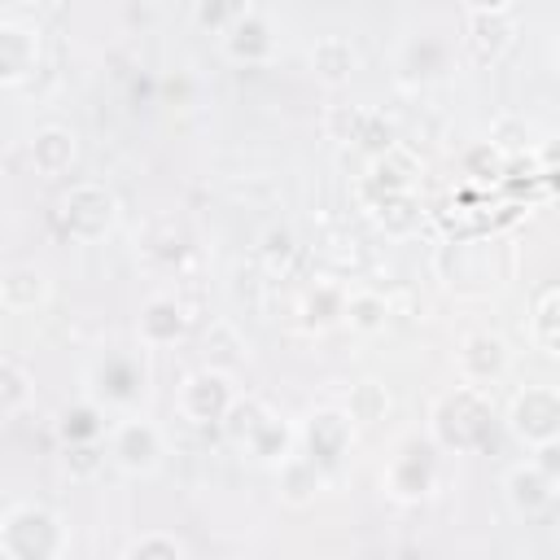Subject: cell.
Returning <instances> with one entry per match:
<instances>
[{"instance_id":"7402d4cb","label":"cell","mask_w":560,"mask_h":560,"mask_svg":"<svg viewBox=\"0 0 560 560\" xmlns=\"http://www.w3.org/2000/svg\"><path fill=\"white\" fill-rule=\"evenodd\" d=\"M341 319H346L354 332H381L385 319H389V302H385L381 293H372V289H359V293H350V298L341 302Z\"/></svg>"},{"instance_id":"484cf974","label":"cell","mask_w":560,"mask_h":560,"mask_svg":"<svg viewBox=\"0 0 560 560\" xmlns=\"http://www.w3.org/2000/svg\"><path fill=\"white\" fill-rule=\"evenodd\" d=\"M267 416H271V411H267V407H262L258 398H236V402L228 407V416H223L219 424H223L228 442H236V446H241V442H245V438H249V433H254V429H258V424H262Z\"/></svg>"},{"instance_id":"ffe728a7","label":"cell","mask_w":560,"mask_h":560,"mask_svg":"<svg viewBox=\"0 0 560 560\" xmlns=\"http://www.w3.org/2000/svg\"><path fill=\"white\" fill-rule=\"evenodd\" d=\"M319 486H324V468H315L306 455H289V459H280V490H284V499H289L293 508L311 503Z\"/></svg>"},{"instance_id":"ac0fdd59","label":"cell","mask_w":560,"mask_h":560,"mask_svg":"<svg viewBox=\"0 0 560 560\" xmlns=\"http://www.w3.org/2000/svg\"><path fill=\"white\" fill-rule=\"evenodd\" d=\"M188 328V315L175 298H149L144 311H140V341L144 346H171L179 341Z\"/></svg>"},{"instance_id":"f546056e","label":"cell","mask_w":560,"mask_h":560,"mask_svg":"<svg viewBox=\"0 0 560 560\" xmlns=\"http://www.w3.org/2000/svg\"><path fill=\"white\" fill-rule=\"evenodd\" d=\"M236 9H241V4H206V0H201V4H192V22H197L201 31H210V35H223L228 22L236 18Z\"/></svg>"},{"instance_id":"277c9868","label":"cell","mask_w":560,"mask_h":560,"mask_svg":"<svg viewBox=\"0 0 560 560\" xmlns=\"http://www.w3.org/2000/svg\"><path fill=\"white\" fill-rule=\"evenodd\" d=\"M508 429L525 446H551L560 438V398L551 385H525L508 407Z\"/></svg>"},{"instance_id":"d4e9b609","label":"cell","mask_w":560,"mask_h":560,"mask_svg":"<svg viewBox=\"0 0 560 560\" xmlns=\"http://www.w3.org/2000/svg\"><path fill=\"white\" fill-rule=\"evenodd\" d=\"M31 402V372L13 359H0V416H18Z\"/></svg>"},{"instance_id":"6da1fadb","label":"cell","mask_w":560,"mask_h":560,"mask_svg":"<svg viewBox=\"0 0 560 560\" xmlns=\"http://www.w3.org/2000/svg\"><path fill=\"white\" fill-rule=\"evenodd\" d=\"M66 529L52 512L22 503L0 516V556L4 560H61Z\"/></svg>"},{"instance_id":"8fae6325","label":"cell","mask_w":560,"mask_h":560,"mask_svg":"<svg viewBox=\"0 0 560 560\" xmlns=\"http://www.w3.org/2000/svg\"><path fill=\"white\" fill-rule=\"evenodd\" d=\"M350 438H354V424H350L346 411H337V407H319V411L306 420V429H302L306 459H311L315 468L337 464V459L350 451Z\"/></svg>"},{"instance_id":"4dcf8cb0","label":"cell","mask_w":560,"mask_h":560,"mask_svg":"<svg viewBox=\"0 0 560 560\" xmlns=\"http://www.w3.org/2000/svg\"><path fill=\"white\" fill-rule=\"evenodd\" d=\"M464 166H468V175H477V179H494V175H503V153H499L494 144H477V149H468Z\"/></svg>"},{"instance_id":"7a4b0ae2","label":"cell","mask_w":560,"mask_h":560,"mask_svg":"<svg viewBox=\"0 0 560 560\" xmlns=\"http://www.w3.org/2000/svg\"><path fill=\"white\" fill-rule=\"evenodd\" d=\"M433 438L446 451H472L490 438V402L472 385H455L433 407Z\"/></svg>"},{"instance_id":"e0dca14e","label":"cell","mask_w":560,"mask_h":560,"mask_svg":"<svg viewBox=\"0 0 560 560\" xmlns=\"http://www.w3.org/2000/svg\"><path fill=\"white\" fill-rule=\"evenodd\" d=\"M311 70H315V79H324L328 88H341V83H350V74L359 70V52H354V44H350L346 35H324V39H315V48H311Z\"/></svg>"},{"instance_id":"d6986e66","label":"cell","mask_w":560,"mask_h":560,"mask_svg":"<svg viewBox=\"0 0 560 560\" xmlns=\"http://www.w3.org/2000/svg\"><path fill=\"white\" fill-rule=\"evenodd\" d=\"M529 341L556 359L560 354V289L556 284H542L538 298H534V311H529Z\"/></svg>"},{"instance_id":"8992f818","label":"cell","mask_w":560,"mask_h":560,"mask_svg":"<svg viewBox=\"0 0 560 560\" xmlns=\"http://www.w3.org/2000/svg\"><path fill=\"white\" fill-rule=\"evenodd\" d=\"M109 455L122 472H136V477L153 472L162 464V429L153 420H140V416L118 420L109 429Z\"/></svg>"},{"instance_id":"603a6c76","label":"cell","mask_w":560,"mask_h":560,"mask_svg":"<svg viewBox=\"0 0 560 560\" xmlns=\"http://www.w3.org/2000/svg\"><path fill=\"white\" fill-rule=\"evenodd\" d=\"M341 411L350 424H376L389 411V389L381 381H359V385H350V398Z\"/></svg>"},{"instance_id":"30bf717a","label":"cell","mask_w":560,"mask_h":560,"mask_svg":"<svg viewBox=\"0 0 560 560\" xmlns=\"http://www.w3.org/2000/svg\"><path fill=\"white\" fill-rule=\"evenodd\" d=\"M508 363H512V350L499 332H468L464 346H459V376L472 389L494 385L508 372Z\"/></svg>"},{"instance_id":"ba28073f","label":"cell","mask_w":560,"mask_h":560,"mask_svg":"<svg viewBox=\"0 0 560 560\" xmlns=\"http://www.w3.org/2000/svg\"><path fill=\"white\" fill-rule=\"evenodd\" d=\"M223 52H228L232 61H241V66H262V61H271L276 35H271V22L262 18V9H254V4H241V9H236V18H232L228 31H223Z\"/></svg>"},{"instance_id":"83f0119b","label":"cell","mask_w":560,"mask_h":560,"mask_svg":"<svg viewBox=\"0 0 560 560\" xmlns=\"http://www.w3.org/2000/svg\"><path fill=\"white\" fill-rule=\"evenodd\" d=\"M341 289H328V284H319L311 298H306V324H332V319H341Z\"/></svg>"},{"instance_id":"f1b7e54d","label":"cell","mask_w":560,"mask_h":560,"mask_svg":"<svg viewBox=\"0 0 560 560\" xmlns=\"http://www.w3.org/2000/svg\"><path fill=\"white\" fill-rule=\"evenodd\" d=\"M127 560H184V547H179L175 538H166V534H144V538L131 547Z\"/></svg>"},{"instance_id":"9a60e30c","label":"cell","mask_w":560,"mask_h":560,"mask_svg":"<svg viewBox=\"0 0 560 560\" xmlns=\"http://www.w3.org/2000/svg\"><path fill=\"white\" fill-rule=\"evenodd\" d=\"M48 302V276L35 262H18L0 271V306L13 315H26Z\"/></svg>"},{"instance_id":"5bb4252c","label":"cell","mask_w":560,"mask_h":560,"mask_svg":"<svg viewBox=\"0 0 560 560\" xmlns=\"http://www.w3.org/2000/svg\"><path fill=\"white\" fill-rule=\"evenodd\" d=\"M39 61V35L18 22H0V83H26Z\"/></svg>"},{"instance_id":"2e32d148","label":"cell","mask_w":560,"mask_h":560,"mask_svg":"<svg viewBox=\"0 0 560 560\" xmlns=\"http://www.w3.org/2000/svg\"><path fill=\"white\" fill-rule=\"evenodd\" d=\"M420 179V158L407 149V144H389L385 153L372 158V192L376 197H389V192H411V184Z\"/></svg>"},{"instance_id":"d6a6232c","label":"cell","mask_w":560,"mask_h":560,"mask_svg":"<svg viewBox=\"0 0 560 560\" xmlns=\"http://www.w3.org/2000/svg\"><path fill=\"white\" fill-rule=\"evenodd\" d=\"M359 127H363V109H354V105H337L328 114V131L337 140H359Z\"/></svg>"},{"instance_id":"4fadbf2b","label":"cell","mask_w":560,"mask_h":560,"mask_svg":"<svg viewBox=\"0 0 560 560\" xmlns=\"http://www.w3.org/2000/svg\"><path fill=\"white\" fill-rule=\"evenodd\" d=\"M31 166L44 175V179H61L70 166H74V153H79V144H74V131L70 127H57V122H48V127H39L35 136H31Z\"/></svg>"},{"instance_id":"44dd1931","label":"cell","mask_w":560,"mask_h":560,"mask_svg":"<svg viewBox=\"0 0 560 560\" xmlns=\"http://www.w3.org/2000/svg\"><path fill=\"white\" fill-rule=\"evenodd\" d=\"M289 446H293V433H289V424H284L280 416H267V420L241 442V451H249L254 459H267V464L289 459Z\"/></svg>"},{"instance_id":"9c48e42d","label":"cell","mask_w":560,"mask_h":560,"mask_svg":"<svg viewBox=\"0 0 560 560\" xmlns=\"http://www.w3.org/2000/svg\"><path fill=\"white\" fill-rule=\"evenodd\" d=\"M433 477H438V446L433 442H407L398 455H394V464H389V472H385V486H389V494L394 499H424L429 490H433Z\"/></svg>"},{"instance_id":"4316f807","label":"cell","mask_w":560,"mask_h":560,"mask_svg":"<svg viewBox=\"0 0 560 560\" xmlns=\"http://www.w3.org/2000/svg\"><path fill=\"white\" fill-rule=\"evenodd\" d=\"M61 433H66V446H74V442H101L105 420H101V411L92 402H79V407H70L61 416Z\"/></svg>"},{"instance_id":"3957f363","label":"cell","mask_w":560,"mask_h":560,"mask_svg":"<svg viewBox=\"0 0 560 560\" xmlns=\"http://www.w3.org/2000/svg\"><path fill=\"white\" fill-rule=\"evenodd\" d=\"M114 219H118V201H114V192H109L105 184H96V179L74 184V188L61 197V206H57V223H61V232H66L70 241H101V236L114 228Z\"/></svg>"},{"instance_id":"cb8c5ba5","label":"cell","mask_w":560,"mask_h":560,"mask_svg":"<svg viewBox=\"0 0 560 560\" xmlns=\"http://www.w3.org/2000/svg\"><path fill=\"white\" fill-rule=\"evenodd\" d=\"M376 223H381L389 236H411V232L420 228L416 192H389V197H376Z\"/></svg>"},{"instance_id":"836d02e7","label":"cell","mask_w":560,"mask_h":560,"mask_svg":"<svg viewBox=\"0 0 560 560\" xmlns=\"http://www.w3.org/2000/svg\"><path fill=\"white\" fill-rule=\"evenodd\" d=\"M262 254H267V262L276 267V258L284 262L289 254H293V236L289 232H267V241H262Z\"/></svg>"},{"instance_id":"52a82bcc","label":"cell","mask_w":560,"mask_h":560,"mask_svg":"<svg viewBox=\"0 0 560 560\" xmlns=\"http://www.w3.org/2000/svg\"><path fill=\"white\" fill-rule=\"evenodd\" d=\"M236 402V389H232V376L219 372V368H201L184 381L179 389V411L192 420V424H219L228 416V407Z\"/></svg>"},{"instance_id":"1f68e13d","label":"cell","mask_w":560,"mask_h":560,"mask_svg":"<svg viewBox=\"0 0 560 560\" xmlns=\"http://www.w3.org/2000/svg\"><path fill=\"white\" fill-rule=\"evenodd\" d=\"M101 446L96 442H74V446H66V468L74 472V477H92L96 468H101Z\"/></svg>"},{"instance_id":"7c38bea8","label":"cell","mask_w":560,"mask_h":560,"mask_svg":"<svg viewBox=\"0 0 560 560\" xmlns=\"http://www.w3.org/2000/svg\"><path fill=\"white\" fill-rule=\"evenodd\" d=\"M503 490H508V503H512L521 516H538V512H547L551 499H556V477L542 472L534 459H525V464H516V468L508 472Z\"/></svg>"},{"instance_id":"5b68a950","label":"cell","mask_w":560,"mask_h":560,"mask_svg":"<svg viewBox=\"0 0 560 560\" xmlns=\"http://www.w3.org/2000/svg\"><path fill=\"white\" fill-rule=\"evenodd\" d=\"M468 18V48L477 61H499L512 39H516V9L494 0V4H468L464 9Z\"/></svg>"}]
</instances>
